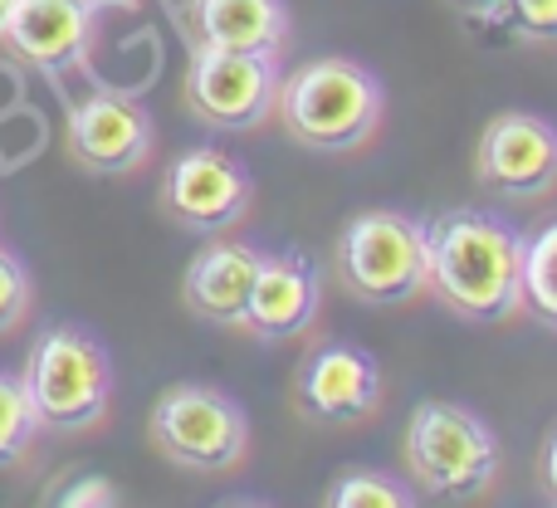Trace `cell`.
I'll list each match as a JSON object with an SVG mask.
<instances>
[{
    "label": "cell",
    "mask_w": 557,
    "mask_h": 508,
    "mask_svg": "<svg viewBox=\"0 0 557 508\" xmlns=\"http://www.w3.org/2000/svg\"><path fill=\"white\" fill-rule=\"evenodd\" d=\"M5 10H10V0H0V25H5Z\"/></svg>",
    "instance_id": "25"
},
{
    "label": "cell",
    "mask_w": 557,
    "mask_h": 508,
    "mask_svg": "<svg viewBox=\"0 0 557 508\" xmlns=\"http://www.w3.org/2000/svg\"><path fill=\"white\" fill-rule=\"evenodd\" d=\"M147 441L176 470L221 480L250 460V416L221 386L176 382L152 401Z\"/></svg>",
    "instance_id": "6"
},
{
    "label": "cell",
    "mask_w": 557,
    "mask_h": 508,
    "mask_svg": "<svg viewBox=\"0 0 557 508\" xmlns=\"http://www.w3.org/2000/svg\"><path fill=\"white\" fill-rule=\"evenodd\" d=\"M406 470L431 499H484L504 470L499 435L490 421L455 401H421L406 421Z\"/></svg>",
    "instance_id": "4"
},
{
    "label": "cell",
    "mask_w": 557,
    "mask_h": 508,
    "mask_svg": "<svg viewBox=\"0 0 557 508\" xmlns=\"http://www.w3.org/2000/svg\"><path fill=\"white\" fill-rule=\"evenodd\" d=\"M523 313L557 333V221L523 235Z\"/></svg>",
    "instance_id": "16"
},
{
    "label": "cell",
    "mask_w": 557,
    "mask_h": 508,
    "mask_svg": "<svg viewBox=\"0 0 557 508\" xmlns=\"http://www.w3.org/2000/svg\"><path fill=\"white\" fill-rule=\"evenodd\" d=\"M327 508H411L416 494L406 480L396 474H382V470H347L327 484L323 494Z\"/></svg>",
    "instance_id": "17"
},
{
    "label": "cell",
    "mask_w": 557,
    "mask_h": 508,
    "mask_svg": "<svg viewBox=\"0 0 557 508\" xmlns=\"http://www.w3.org/2000/svg\"><path fill=\"white\" fill-rule=\"evenodd\" d=\"M274 117L308 152H357L382 133V78L372 69H362L357 59H308L294 74L278 78Z\"/></svg>",
    "instance_id": "2"
},
{
    "label": "cell",
    "mask_w": 557,
    "mask_h": 508,
    "mask_svg": "<svg viewBox=\"0 0 557 508\" xmlns=\"http://www.w3.org/2000/svg\"><path fill=\"white\" fill-rule=\"evenodd\" d=\"M333 278L372 308H401L431 294L425 225L401 211H357L333 240Z\"/></svg>",
    "instance_id": "5"
},
{
    "label": "cell",
    "mask_w": 557,
    "mask_h": 508,
    "mask_svg": "<svg viewBox=\"0 0 557 508\" xmlns=\"http://www.w3.org/2000/svg\"><path fill=\"white\" fill-rule=\"evenodd\" d=\"M539 490L557 504V431L548 435V445H543V455H539Z\"/></svg>",
    "instance_id": "22"
},
{
    "label": "cell",
    "mask_w": 557,
    "mask_h": 508,
    "mask_svg": "<svg viewBox=\"0 0 557 508\" xmlns=\"http://www.w3.org/2000/svg\"><path fill=\"white\" fill-rule=\"evenodd\" d=\"M88 5L103 15V10H143V0H88Z\"/></svg>",
    "instance_id": "24"
},
{
    "label": "cell",
    "mask_w": 557,
    "mask_h": 508,
    "mask_svg": "<svg viewBox=\"0 0 557 508\" xmlns=\"http://www.w3.org/2000/svg\"><path fill=\"white\" fill-rule=\"evenodd\" d=\"M523 39H539V45H557V0H509V20Z\"/></svg>",
    "instance_id": "20"
},
{
    "label": "cell",
    "mask_w": 557,
    "mask_h": 508,
    "mask_svg": "<svg viewBox=\"0 0 557 508\" xmlns=\"http://www.w3.org/2000/svg\"><path fill=\"white\" fill-rule=\"evenodd\" d=\"M35 435H39V421L29 411L25 386H20V376L0 372V470H15L29 455Z\"/></svg>",
    "instance_id": "18"
},
{
    "label": "cell",
    "mask_w": 557,
    "mask_h": 508,
    "mask_svg": "<svg viewBox=\"0 0 557 508\" xmlns=\"http://www.w3.org/2000/svg\"><path fill=\"white\" fill-rule=\"evenodd\" d=\"M323 313V274L308 255H264L245 303V333L255 337H304Z\"/></svg>",
    "instance_id": "13"
},
{
    "label": "cell",
    "mask_w": 557,
    "mask_h": 508,
    "mask_svg": "<svg viewBox=\"0 0 557 508\" xmlns=\"http://www.w3.org/2000/svg\"><path fill=\"white\" fill-rule=\"evenodd\" d=\"M98 45V10L88 0H10L0 49L39 74H74Z\"/></svg>",
    "instance_id": "12"
},
{
    "label": "cell",
    "mask_w": 557,
    "mask_h": 508,
    "mask_svg": "<svg viewBox=\"0 0 557 508\" xmlns=\"http://www.w3.org/2000/svg\"><path fill=\"white\" fill-rule=\"evenodd\" d=\"M474 176L484 191L519 206H539L557 191V127L539 113H499L474 147Z\"/></svg>",
    "instance_id": "9"
},
{
    "label": "cell",
    "mask_w": 557,
    "mask_h": 508,
    "mask_svg": "<svg viewBox=\"0 0 557 508\" xmlns=\"http://www.w3.org/2000/svg\"><path fill=\"white\" fill-rule=\"evenodd\" d=\"M157 127L143 98L123 88H94L69 108L64 147L84 172L94 176H133L152 162Z\"/></svg>",
    "instance_id": "10"
},
{
    "label": "cell",
    "mask_w": 557,
    "mask_h": 508,
    "mask_svg": "<svg viewBox=\"0 0 557 508\" xmlns=\"http://www.w3.org/2000/svg\"><path fill=\"white\" fill-rule=\"evenodd\" d=\"M59 504H117V490H113V480L88 474V480H78L69 494H59Z\"/></svg>",
    "instance_id": "21"
},
{
    "label": "cell",
    "mask_w": 557,
    "mask_h": 508,
    "mask_svg": "<svg viewBox=\"0 0 557 508\" xmlns=\"http://www.w3.org/2000/svg\"><path fill=\"white\" fill-rule=\"evenodd\" d=\"M431 294L465 323H513L523 313V235L490 211H441L425 225Z\"/></svg>",
    "instance_id": "1"
},
{
    "label": "cell",
    "mask_w": 557,
    "mask_h": 508,
    "mask_svg": "<svg viewBox=\"0 0 557 508\" xmlns=\"http://www.w3.org/2000/svg\"><path fill=\"white\" fill-rule=\"evenodd\" d=\"M260 259L264 255L255 250V245L211 235V245L196 250L191 264H186V274H182V303L191 308L201 323L240 327L245 333V303H250Z\"/></svg>",
    "instance_id": "14"
},
{
    "label": "cell",
    "mask_w": 557,
    "mask_h": 508,
    "mask_svg": "<svg viewBox=\"0 0 557 508\" xmlns=\"http://www.w3.org/2000/svg\"><path fill=\"white\" fill-rule=\"evenodd\" d=\"M294 406L308 421L357 425L382 406V367L347 337H318L294 372Z\"/></svg>",
    "instance_id": "11"
},
{
    "label": "cell",
    "mask_w": 557,
    "mask_h": 508,
    "mask_svg": "<svg viewBox=\"0 0 557 508\" xmlns=\"http://www.w3.org/2000/svg\"><path fill=\"white\" fill-rule=\"evenodd\" d=\"M20 386L29 396L39 431L88 435L108 421V406H113V362L94 333L59 323L35 337Z\"/></svg>",
    "instance_id": "3"
},
{
    "label": "cell",
    "mask_w": 557,
    "mask_h": 508,
    "mask_svg": "<svg viewBox=\"0 0 557 508\" xmlns=\"http://www.w3.org/2000/svg\"><path fill=\"white\" fill-rule=\"evenodd\" d=\"M278 59L240 54V49H191L186 64V108L215 133H255L274 117Z\"/></svg>",
    "instance_id": "7"
},
{
    "label": "cell",
    "mask_w": 557,
    "mask_h": 508,
    "mask_svg": "<svg viewBox=\"0 0 557 508\" xmlns=\"http://www.w3.org/2000/svg\"><path fill=\"white\" fill-rule=\"evenodd\" d=\"M186 29L196 49H240L284 59L294 15L284 0H186Z\"/></svg>",
    "instance_id": "15"
},
{
    "label": "cell",
    "mask_w": 557,
    "mask_h": 508,
    "mask_svg": "<svg viewBox=\"0 0 557 508\" xmlns=\"http://www.w3.org/2000/svg\"><path fill=\"white\" fill-rule=\"evenodd\" d=\"M470 20H509V0H450Z\"/></svg>",
    "instance_id": "23"
},
{
    "label": "cell",
    "mask_w": 557,
    "mask_h": 508,
    "mask_svg": "<svg viewBox=\"0 0 557 508\" xmlns=\"http://www.w3.org/2000/svg\"><path fill=\"white\" fill-rule=\"evenodd\" d=\"M29 303H35V284H29V269L20 264L15 255L0 245V337L15 333L29 318Z\"/></svg>",
    "instance_id": "19"
},
{
    "label": "cell",
    "mask_w": 557,
    "mask_h": 508,
    "mask_svg": "<svg viewBox=\"0 0 557 508\" xmlns=\"http://www.w3.org/2000/svg\"><path fill=\"white\" fill-rule=\"evenodd\" d=\"M162 211L182 231L225 235L255 211V176L235 152L201 143L182 152L162 176Z\"/></svg>",
    "instance_id": "8"
}]
</instances>
